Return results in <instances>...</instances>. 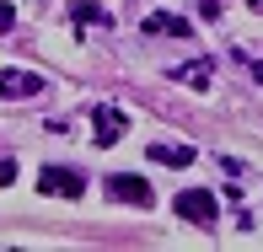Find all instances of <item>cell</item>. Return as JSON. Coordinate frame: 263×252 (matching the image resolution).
Returning <instances> with one entry per match:
<instances>
[{"label": "cell", "instance_id": "cell-1", "mask_svg": "<svg viewBox=\"0 0 263 252\" xmlns=\"http://www.w3.org/2000/svg\"><path fill=\"white\" fill-rule=\"evenodd\" d=\"M177 215H183L188 225H215L220 220V199H215L210 188H183V193H177Z\"/></svg>", "mask_w": 263, "mask_h": 252}, {"label": "cell", "instance_id": "cell-2", "mask_svg": "<svg viewBox=\"0 0 263 252\" xmlns=\"http://www.w3.org/2000/svg\"><path fill=\"white\" fill-rule=\"evenodd\" d=\"M38 188H43V193H59V199H81V193H86V177H81L76 166H43Z\"/></svg>", "mask_w": 263, "mask_h": 252}, {"label": "cell", "instance_id": "cell-3", "mask_svg": "<svg viewBox=\"0 0 263 252\" xmlns=\"http://www.w3.org/2000/svg\"><path fill=\"white\" fill-rule=\"evenodd\" d=\"M124 129H129V118L118 113V107H107V102L91 107V145H118Z\"/></svg>", "mask_w": 263, "mask_h": 252}, {"label": "cell", "instance_id": "cell-4", "mask_svg": "<svg viewBox=\"0 0 263 252\" xmlns=\"http://www.w3.org/2000/svg\"><path fill=\"white\" fill-rule=\"evenodd\" d=\"M107 193L124 199V204H135V209H151V204H156L151 183H145V177H135V172H113V177H107Z\"/></svg>", "mask_w": 263, "mask_h": 252}, {"label": "cell", "instance_id": "cell-5", "mask_svg": "<svg viewBox=\"0 0 263 252\" xmlns=\"http://www.w3.org/2000/svg\"><path fill=\"white\" fill-rule=\"evenodd\" d=\"M43 91V75H32V70H0V102L6 97H38Z\"/></svg>", "mask_w": 263, "mask_h": 252}, {"label": "cell", "instance_id": "cell-6", "mask_svg": "<svg viewBox=\"0 0 263 252\" xmlns=\"http://www.w3.org/2000/svg\"><path fill=\"white\" fill-rule=\"evenodd\" d=\"M145 156H151V161H161V166H188V161H194V145H166V140H151Z\"/></svg>", "mask_w": 263, "mask_h": 252}, {"label": "cell", "instance_id": "cell-7", "mask_svg": "<svg viewBox=\"0 0 263 252\" xmlns=\"http://www.w3.org/2000/svg\"><path fill=\"white\" fill-rule=\"evenodd\" d=\"M145 32H151V38H188V22L156 11V16H145Z\"/></svg>", "mask_w": 263, "mask_h": 252}, {"label": "cell", "instance_id": "cell-8", "mask_svg": "<svg viewBox=\"0 0 263 252\" xmlns=\"http://www.w3.org/2000/svg\"><path fill=\"white\" fill-rule=\"evenodd\" d=\"M210 70H215V54H204V59H194V65H177L172 75L183 81V86H199V91H204V86H210Z\"/></svg>", "mask_w": 263, "mask_h": 252}, {"label": "cell", "instance_id": "cell-9", "mask_svg": "<svg viewBox=\"0 0 263 252\" xmlns=\"http://www.w3.org/2000/svg\"><path fill=\"white\" fill-rule=\"evenodd\" d=\"M70 16H76V27H86V22H91V27H107V22H113L102 6H91V0H76V6H70Z\"/></svg>", "mask_w": 263, "mask_h": 252}, {"label": "cell", "instance_id": "cell-10", "mask_svg": "<svg viewBox=\"0 0 263 252\" xmlns=\"http://www.w3.org/2000/svg\"><path fill=\"white\" fill-rule=\"evenodd\" d=\"M16 27V6H11V0H0V32H11Z\"/></svg>", "mask_w": 263, "mask_h": 252}, {"label": "cell", "instance_id": "cell-11", "mask_svg": "<svg viewBox=\"0 0 263 252\" xmlns=\"http://www.w3.org/2000/svg\"><path fill=\"white\" fill-rule=\"evenodd\" d=\"M220 11H226L220 0H199V16H204V22H220Z\"/></svg>", "mask_w": 263, "mask_h": 252}, {"label": "cell", "instance_id": "cell-12", "mask_svg": "<svg viewBox=\"0 0 263 252\" xmlns=\"http://www.w3.org/2000/svg\"><path fill=\"white\" fill-rule=\"evenodd\" d=\"M6 183H16V161H11V156H0V188Z\"/></svg>", "mask_w": 263, "mask_h": 252}, {"label": "cell", "instance_id": "cell-13", "mask_svg": "<svg viewBox=\"0 0 263 252\" xmlns=\"http://www.w3.org/2000/svg\"><path fill=\"white\" fill-rule=\"evenodd\" d=\"M253 75H258V81H263V65H253Z\"/></svg>", "mask_w": 263, "mask_h": 252}, {"label": "cell", "instance_id": "cell-14", "mask_svg": "<svg viewBox=\"0 0 263 252\" xmlns=\"http://www.w3.org/2000/svg\"><path fill=\"white\" fill-rule=\"evenodd\" d=\"M253 6H263V0H253Z\"/></svg>", "mask_w": 263, "mask_h": 252}]
</instances>
